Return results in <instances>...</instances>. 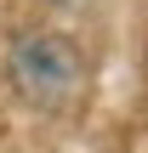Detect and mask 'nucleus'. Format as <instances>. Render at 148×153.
<instances>
[{
  "mask_svg": "<svg viewBox=\"0 0 148 153\" xmlns=\"http://www.w3.org/2000/svg\"><path fill=\"white\" fill-rule=\"evenodd\" d=\"M11 85L29 108H68L86 91V57L68 34L57 28H29L11 45Z\"/></svg>",
  "mask_w": 148,
  "mask_h": 153,
  "instance_id": "1",
  "label": "nucleus"
}]
</instances>
